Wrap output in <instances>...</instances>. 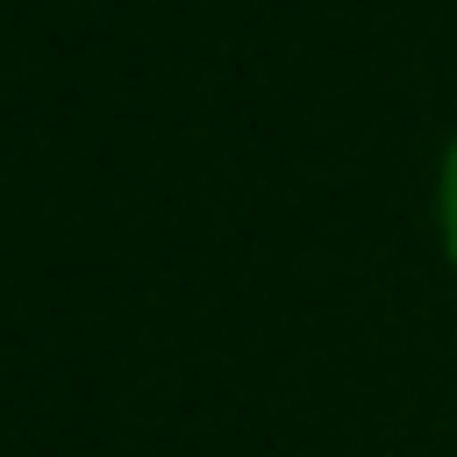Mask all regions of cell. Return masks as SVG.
<instances>
[{
    "label": "cell",
    "instance_id": "obj_1",
    "mask_svg": "<svg viewBox=\"0 0 457 457\" xmlns=\"http://www.w3.org/2000/svg\"><path fill=\"white\" fill-rule=\"evenodd\" d=\"M443 236H450V257H457V143L443 157Z\"/></svg>",
    "mask_w": 457,
    "mask_h": 457
}]
</instances>
